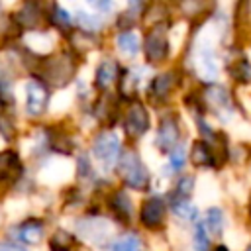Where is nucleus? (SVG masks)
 <instances>
[{"mask_svg":"<svg viewBox=\"0 0 251 251\" xmlns=\"http://www.w3.org/2000/svg\"><path fill=\"white\" fill-rule=\"evenodd\" d=\"M167 202L163 196H149L143 200L141 208H139V224L145 229L157 231L167 224Z\"/></svg>","mask_w":251,"mask_h":251,"instance_id":"nucleus-10","label":"nucleus"},{"mask_svg":"<svg viewBox=\"0 0 251 251\" xmlns=\"http://www.w3.org/2000/svg\"><path fill=\"white\" fill-rule=\"evenodd\" d=\"M108 208L112 212V216L122 222V224H129L131 220V198L127 196V192L124 188H116L110 196H108Z\"/></svg>","mask_w":251,"mask_h":251,"instance_id":"nucleus-15","label":"nucleus"},{"mask_svg":"<svg viewBox=\"0 0 251 251\" xmlns=\"http://www.w3.org/2000/svg\"><path fill=\"white\" fill-rule=\"evenodd\" d=\"M194 190V176L192 175H184L176 180L175 188L171 190L169 200H190V194Z\"/></svg>","mask_w":251,"mask_h":251,"instance_id":"nucleus-23","label":"nucleus"},{"mask_svg":"<svg viewBox=\"0 0 251 251\" xmlns=\"http://www.w3.org/2000/svg\"><path fill=\"white\" fill-rule=\"evenodd\" d=\"M112 251H143L141 237L137 233H124L112 243Z\"/></svg>","mask_w":251,"mask_h":251,"instance_id":"nucleus-24","label":"nucleus"},{"mask_svg":"<svg viewBox=\"0 0 251 251\" xmlns=\"http://www.w3.org/2000/svg\"><path fill=\"white\" fill-rule=\"evenodd\" d=\"M227 71L235 82H249L251 80V63L243 57V53H235L233 59L227 61Z\"/></svg>","mask_w":251,"mask_h":251,"instance_id":"nucleus-16","label":"nucleus"},{"mask_svg":"<svg viewBox=\"0 0 251 251\" xmlns=\"http://www.w3.org/2000/svg\"><path fill=\"white\" fill-rule=\"evenodd\" d=\"M214 251H229V249H227V247H226V245H218V247H216V249H214Z\"/></svg>","mask_w":251,"mask_h":251,"instance_id":"nucleus-29","label":"nucleus"},{"mask_svg":"<svg viewBox=\"0 0 251 251\" xmlns=\"http://www.w3.org/2000/svg\"><path fill=\"white\" fill-rule=\"evenodd\" d=\"M76 24L80 25L82 31L98 33V29L104 25V20H102L100 14H92V12H84V10H76Z\"/></svg>","mask_w":251,"mask_h":251,"instance_id":"nucleus-20","label":"nucleus"},{"mask_svg":"<svg viewBox=\"0 0 251 251\" xmlns=\"http://www.w3.org/2000/svg\"><path fill=\"white\" fill-rule=\"evenodd\" d=\"M45 237V224L39 218H27L12 227L10 239H14L20 245H37Z\"/></svg>","mask_w":251,"mask_h":251,"instance_id":"nucleus-13","label":"nucleus"},{"mask_svg":"<svg viewBox=\"0 0 251 251\" xmlns=\"http://www.w3.org/2000/svg\"><path fill=\"white\" fill-rule=\"evenodd\" d=\"M245 251H251V243H249V247H247V249H245Z\"/></svg>","mask_w":251,"mask_h":251,"instance_id":"nucleus-30","label":"nucleus"},{"mask_svg":"<svg viewBox=\"0 0 251 251\" xmlns=\"http://www.w3.org/2000/svg\"><path fill=\"white\" fill-rule=\"evenodd\" d=\"M116 47H118V51L124 57H127V59L135 57L139 53V37H137V33H133V31H120L118 37H116Z\"/></svg>","mask_w":251,"mask_h":251,"instance_id":"nucleus-18","label":"nucleus"},{"mask_svg":"<svg viewBox=\"0 0 251 251\" xmlns=\"http://www.w3.org/2000/svg\"><path fill=\"white\" fill-rule=\"evenodd\" d=\"M120 75H122V69L118 65L116 59L112 57H106L98 63L96 67V73H94V86L100 90V92H106L110 86L118 84L120 80Z\"/></svg>","mask_w":251,"mask_h":251,"instance_id":"nucleus-14","label":"nucleus"},{"mask_svg":"<svg viewBox=\"0 0 251 251\" xmlns=\"http://www.w3.org/2000/svg\"><path fill=\"white\" fill-rule=\"evenodd\" d=\"M76 235H80L84 241L96 247H102L112 239V226L106 218L88 216L76 222Z\"/></svg>","mask_w":251,"mask_h":251,"instance_id":"nucleus-7","label":"nucleus"},{"mask_svg":"<svg viewBox=\"0 0 251 251\" xmlns=\"http://www.w3.org/2000/svg\"><path fill=\"white\" fill-rule=\"evenodd\" d=\"M76 245V237L65 229H57L49 237V247L51 251H73Z\"/></svg>","mask_w":251,"mask_h":251,"instance_id":"nucleus-21","label":"nucleus"},{"mask_svg":"<svg viewBox=\"0 0 251 251\" xmlns=\"http://www.w3.org/2000/svg\"><path fill=\"white\" fill-rule=\"evenodd\" d=\"M186 161H188V153H186V145H184V143L176 145V147L169 153V169H171L173 173L182 171V167L186 165Z\"/></svg>","mask_w":251,"mask_h":251,"instance_id":"nucleus-25","label":"nucleus"},{"mask_svg":"<svg viewBox=\"0 0 251 251\" xmlns=\"http://www.w3.org/2000/svg\"><path fill=\"white\" fill-rule=\"evenodd\" d=\"M149 126H151V120H149V112H147L145 104L141 100L127 102V108L122 118V129H124L126 137L129 141H137L147 133Z\"/></svg>","mask_w":251,"mask_h":251,"instance_id":"nucleus-6","label":"nucleus"},{"mask_svg":"<svg viewBox=\"0 0 251 251\" xmlns=\"http://www.w3.org/2000/svg\"><path fill=\"white\" fill-rule=\"evenodd\" d=\"M194 249L196 251H210V235H208L202 220H198L194 226Z\"/></svg>","mask_w":251,"mask_h":251,"instance_id":"nucleus-26","label":"nucleus"},{"mask_svg":"<svg viewBox=\"0 0 251 251\" xmlns=\"http://www.w3.org/2000/svg\"><path fill=\"white\" fill-rule=\"evenodd\" d=\"M192 67H194V73L200 76V80H204V84H214L220 71L216 51L208 43L196 45V49L192 51Z\"/></svg>","mask_w":251,"mask_h":251,"instance_id":"nucleus-9","label":"nucleus"},{"mask_svg":"<svg viewBox=\"0 0 251 251\" xmlns=\"http://www.w3.org/2000/svg\"><path fill=\"white\" fill-rule=\"evenodd\" d=\"M37 78L43 80L49 88H61L67 86L75 75H76V67H78V55H75L71 49L65 51H57L51 55H43L37 59Z\"/></svg>","mask_w":251,"mask_h":251,"instance_id":"nucleus-1","label":"nucleus"},{"mask_svg":"<svg viewBox=\"0 0 251 251\" xmlns=\"http://www.w3.org/2000/svg\"><path fill=\"white\" fill-rule=\"evenodd\" d=\"M92 157L102 165L104 171H110L114 167H118V161L122 157L124 145L120 141V137L112 131V129H102L92 137Z\"/></svg>","mask_w":251,"mask_h":251,"instance_id":"nucleus-4","label":"nucleus"},{"mask_svg":"<svg viewBox=\"0 0 251 251\" xmlns=\"http://www.w3.org/2000/svg\"><path fill=\"white\" fill-rule=\"evenodd\" d=\"M0 251H27V249L16 243L14 239H0Z\"/></svg>","mask_w":251,"mask_h":251,"instance_id":"nucleus-28","label":"nucleus"},{"mask_svg":"<svg viewBox=\"0 0 251 251\" xmlns=\"http://www.w3.org/2000/svg\"><path fill=\"white\" fill-rule=\"evenodd\" d=\"M180 122L176 114H167L161 118L155 133V147L163 153H171L176 145H180Z\"/></svg>","mask_w":251,"mask_h":251,"instance_id":"nucleus-12","label":"nucleus"},{"mask_svg":"<svg viewBox=\"0 0 251 251\" xmlns=\"http://www.w3.org/2000/svg\"><path fill=\"white\" fill-rule=\"evenodd\" d=\"M204 227L212 237H220L224 231V212L220 208H208L204 214Z\"/></svg>","mask_w":251,"mask_h":251,"instance_id":"nucleus-19","label":"nucleus"},{"mask_svg":"<svg viewBox=\"0 0 251 251\" xmlns=\"http://www.w3.org/2000/svg\"><path fill=\"white\" fill-rule=\"evenodd\" d=\"M76 173L84 180H92L94 178V169H92V163H90V159L86 155H80L78 157V161H76Z\"/></svg>","mask_w":251,"mask_h":251,"instance_id":"nucleus-27","label":"nucleus"},{"mask_svg":"<svg viewBox=\"0 0 251 251\" xmlns=\"http://www.w3.org/2000/svg\"><path fill=\"white\" fill-rule=\"evenodd\" d=\"M118 173L122 182L133 190H147L151 184V173L141 161L139 153L133 147H126L118 161Z\"/></svg>","mask_w":251,"mask_h":251,"instance_id":"nucleus-2","label":"nucleus"},{"mask_svg":"<svg viewBox=\"0 0 251 251\" xmlns=\"http://www.w3.org/2000/svg\"><path fill=\"white\" fill-rule=\"evenodd\" d=\"M198 104H200L202 114L212 112L222 120L233 114V100L229 92L220 84H204L202 94H198Z\"/></svg>","mask_w":251,"mask_h":251,"instance_id":"nucleus-5","label":"nucleus"},{"mask_svg":"<svg viewBox=\"0 0 251 251\" xmlns=\"http://www.w3.org/2000/svg\"><path fill=\"white\" fill-rule=\"evenodd\" d=\"M143 55L147 65H163L171 55V41H169V24L157 22L151 25L149 31L143 35Z\"/></svg>","mask_w":251,"mask_h":251,"instance_id":"nucleus-3","label":"nucleus"},{"mask_svg":"<svg viewBox=\"0 0 251 251\" xmlns=\"http://www.w3.org/2000/svg\"><path fill=\"white\" fill-rule=\"evenodd\" d=\"M47 20L57 27V29H61V31H67L69 33V29H71V25H73V16L65 10V8H61V6H51V12L47 14Z\"/></svg>","mask_w":251,"mask_h":251,"instance_id":"nucleus-22","label":"nucleus"},{"mask_svg":"<svg viewBox=\"0 0 251 251\" xmlns=\"http://www.w3.org/2000/svg\"><path fill=\"white\" fill-rule=\"evenodd\" d=\"M143 10L145 6L139 4V2H131L120 16H118V25H120V31H131V27L141 20L143 16Z\"/></svg>","mask_w":251,"mask_h":251,"instance_id":"nucleus-17","label":"nucleus"},{"mask_svg":"<svg viewBox=\"0 0 251 251\" xmlns=\"http://www.w3.org/2000/svg\"><path fill=\"white\" fill-rule=\"evenodd\" d=\"M49 86L39 80L37 76H31L27 82H25V114L29 118H39L47 112V106H49Z\"/></svg>","mask_w":251,"mask_h":251,"instance_id":"nucleus-8","label":"nucleus"},{"mask_svg":"<svg viewBox=\"0 0 251 251\" xmlns=\"http://www.w3.org/2000/svg\"><path fill=\"white\" fill-rule=\"evenodd\" d=\"M180 82V76L175 69H169V71H163L159 75H155L149 82V88H147V96L153 104H165L171 100L173 92L176 90Z\"/></svg>","mask_w":251,"mask_h":251,"instance_id":"nucleus-11","label":"nucleus"}]
</instances>
